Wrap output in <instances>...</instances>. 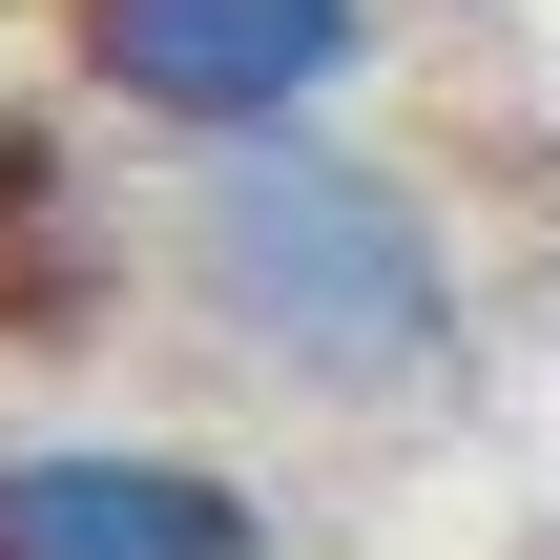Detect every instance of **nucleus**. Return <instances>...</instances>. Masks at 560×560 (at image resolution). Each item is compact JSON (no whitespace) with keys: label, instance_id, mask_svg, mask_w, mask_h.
Masks as SVG:
<instances>
[{"label":"nucleus","instance_id":"nucleus-1","mask_svg":"<svg viewBox=\"0 0 560 560\" xmlns=\"http://www.w3.org/2000/svg\"><path fill=\"white\" fill-rule=\"evenodd\" d=\"M145 270L249 395H291L332 436H395V416H436L478 374V229L374 125H270V145L166 166Z\"/></svg>","mask_w":560,"mask_h":560},{"label":"nucleus","instance_id":"nucleus-2","mask_svg":"<svg viewBox=\"0 0 560 560\" xmlns=\"http://www.w3.org/2000/svg\"><path fill=\"white\" fill-rule=\"evenodd\" d=\"M395 62V0H42V83L104 125V166H208L270 125H353Z\"/></svg>","mask_w":560,"mask_h":560},{"label":"nucleus","instance_id":"nucleus-3","mask_svg":"<svg viewBox=\"0 0 560 560\" xmlns=\"http://www.w3.org/2000/svg\"><path fill=\"white\" fill-rule=\"evenodd\" d=\"M0 560H312L229 436L166 416H0Z\"/></svg>","mask_w":560,"mask_h":560}]
</instances>
